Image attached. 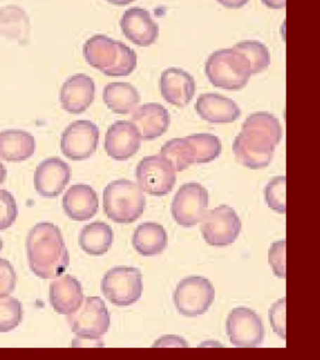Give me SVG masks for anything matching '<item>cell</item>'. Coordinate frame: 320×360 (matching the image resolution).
<instances>
[{
    "mask_svg": "<svg viewBox=\"0 0 320 360\" xmlns=\"http://www.w3.org/2000/svg\"><path fill=\"white\" fill-rule=\"evenodd\" d=\"M279 120L269 112H255L243 123L233 143V153L241 165L258 170L269 165L275 148L282 139Z\"/></svg>",
    "mask_w": 320,
    "mask_h": 360,
    "instance_id": "6da1fadb",
    "label": "cell"
},
{
    "mask_svg": "<svg viewBox=\"0 0 320 360\" xmlns=\"http://www.w3.org/2000/svg\"><path fill=\"white\" fill-rule=\"evenodd\" d=\"M27 252L30 269L44 280L63 275L69 266L68 250L60 228L54 224L41 222L30 231Z\"/></svg>",
    "mask_w": 320,
    "mask_h": 360,
    "instance_id": "7a4b0ae2",
    "label": "cell"
},
{
    "mask_svg": "<svg viewBox=\"0 0 320 360\" xmlns=\"http://www.w3.org/2000/svg\"><path fill=\"white\" fill-rule=\"evenodd\" d=\"M83 53L91 67L113 77L130 75L137 66V56L132 48L105 35L89 39Z\"/></svg>",
    "mask_w": 320,
    "mask_h": 360,
    "instance_id": "3957f363",
    "label": "cell"
},
{
    "mask_svg": "<svg viewBox=\"0 0 320 360\" xmlns=\"http://www.w3.org/2000/svg\"><path fill=\"white\" fill-rule=\"evenodd\" d=\"M145 207L143 191L130 180H115L103 191V210L116 224H133L144 213Z\"/></svg>",
    "mask_w": 320,
    "mask_h": 360,
    "instance_id": "277c9868",
    "label": "cell"
},
{
    "mask_svg": "<svg viewBox=\"0 0 320 360\" xmlns=\"http://www.w3.org/2000/svg\"><path fill=\"white\" fill-rule=\"evenodd\" d=\"M206 75L212 86L226 90H241L252 76L246 58L231 49L212 53L206 62Z\"/></svg>",
    "mask_w": 320,
    "mask_h": 360,
    "instance_id": "5b68a950",
    "label": "cell"
},
{
    "mask_svg": "<svg viewBox=\"0 0 320 360\" xmlns=\"http://www.w3.org/2000/svg\"><path fill=\"white\" fill-rule=\"evenodd\" d=\"M68 323L81 340L97 342L108 331L110 314L102 298L88 297L77 311L68 315Z\"/></svg>",
    "mask_w": 320,
    "mask_h": 360,
    "instance_id": "8992f818",
    "label": "cell"
},
{
    "mask_svg": "<svg viewBox=\"0 0 320 360\" xmlns=\"http://www.w3.org/2000/svg\"><path fill=\"white\" fill-rule=\"evenodd\" d=\"M102 292L114 305H133L142 295V273L136 267H114L103 276Z\"/></svg>",
    "mask_w": 320,
    "mask_h": 360,
    "instance_id": "52a82bcc",
    "label": "cell"
},
{
    "mask_svg": "<svg viewBox=\"0 0 320 360\" xmlns=\"http://www.w3.org/2000/svg\"><path fill=\"white\" fill-rule=\"evenodd\" d=\"M215 298L212 283L206 278L188 277L179 281L174 292V303L178 311L187 317L206 314Z\"/></svg>",
    "mask_w": 320,
    "mask_h": 360,
    "instance_id": "ba28073f",
    "label": "cell"
},
{
    "mask_svg": "<svg viewBox=\"0 0 320 360\" xmlns=\"http://www.w3.org/2000/svg\"><path fill=\"white\" fill-rule=\"evenodd\" d=\"M241 231V219L229 205L210 210L201 219L202 236L210 246H229L237 240Z\"/></svg>",
    "mask_w": 320,
    "mask_h": 360,
    "instance_id": "9c48e42d",
    "label": "cell"
},
{
    "mask_svg": "<svg viewBox=\"0 0 320 360\" xmlns=\"http://www.w3.org/2000/svg\"><path fill=\"white\" fill-rule=\"evenodd\" d=\"M209 200L207 188L199 183L181 186L171 205L173 219L182 227L195 226L207 212Z\"/></svg>",
    "mask_w": 320,
    "mask_h": 360,
    "instance_id": "30bf717a",
    "label": "cell"
},
{
    "mask_svg": "<svg viewBox=\"0 0 320 360\" xmlns=\"http://www.w3.org/2000/svg\"><path fill=\"white\" fill-rule=\"evenodd\" d=\"M226 333L235 347L255 348L262 345L265 329L257 312L246 307L232 309L226 320Z\"/></svg>",
    "mask_w": 320,
    "mask_h": 360,
    "instance_id": "8fae6325",
    "label": "cell"
},
{
    "mask_svg": "<svg viewBox=\"0 0 320 360\" xmlns=\"http://www.w3.org/2000/svg\"><path fill=\"white\" fill-rule=\"evenodd\" d=\"M136 176L139 188L153 196L167 195L177 181L172 165L160 155L145 157L137 165Z\"/></svg>",
    "mask_w": 320,
    "mask_h": 360,
    "instance_id": "7c38bea8",
    "label": "cell"
},
{
    "mask_svg": "<svg viewBox=\"0 0 320 360\" xmlns=\"http://www.w3.org/2000/svg\"><path fill=\"white\" fill-rule=\"evenodd\" d=\"M99 128L89 120H77L63 131L60 148L64 156L72 160L89 159L99 143Z\"/></svg>",
    "mask_w": 320,
    "mask_h": 360,
    "instance_id": "4fadbf2b",
    "label": "cell"
},
{
    "mask_svg": "<svg viewBox=\"0 0 320 360\" xmlns=\"http://www.w3.org/2000/svg\"><path fill=\"white\" fill-rule=\"evenodd\" d=\"M72 169L60 158H49L43 160L36 168L34 187L41 196L54 198L60 195L69 184Z\"/></svg>",
    "mask_w": 320,
    "mask_h": 360,
    "instance_id": "5bb4252c",
    "label": "cell"
},
{
    "mask_svg": "<svg viewBox=\"0 0 320 360\" xmlns=\"http://www.w3.org/2000/svg\"><path fill=\"white\" fill-rule=\"evenodd\" d=\"M141 140L136 127L131 121H117L109 127L106 132V153L112 159L127 160L139 152Z\"/></svg>",
    "mask_w": 320,
    "mask_h": 360,
    "instance_id": "9a60e30c",
    "label": "cell"
},
{
    "mask_svg": "<svg viewBox=\"0 0 320 360\" xmlns=\"http://www.w3.org/2000/svg\"><path fill=\"white\" fill-rule=\"evenodd\" d=\"M95 92L96 86L94 79L84 73L72 75L61 86V107L70 114H81L87 111L94 103Z\"/></svg>",
    "mask_w": 320,
    "mask_h": 360,
    "instance_id": "2e32d148",
    "label": "cell"
},
{
    "mask_svg": "<svg viewBox=\"0 0 320 360\" xmlns=\"http://www.w3.org/2000/svg\"><path fill=\"white\" fill-rule=\"evenodd\" d=\"M120 25L125 38L137 46H151L158 39V25L145 8H129L123 13Z\"/></svg>",
    "mask_w": 320,
    "mask_h": 360,
    "instance_id": "e0dca14e",
    "label": "cell"
},
{
    "mask_svg": "<svg viewBox=\"0 0 320 360\" xmlns=\"http://www.w3.org/2000/svg\"><path fill=\"white\" fill-rule=\"evenodd\" d=\"M160 89L162 98L176 107L188 105L196 93V81L189 72L179 68H169L162 73Z\"/></svg>",
    "mask_w": 320,
    "mask_h": 360,
    "instance_id": "ac0fdd59",
    "label": "cell"
},
{
    "mask_svg": "<svg viewBox=\"0 0 320 360\" xmlns=\"http://www.w3.org/2000/svg\"><path fill=\"white\" fill-rule=\"evenodd\" d=\"M142 140L151 141L162 136L170 124V115L162 104L148 103L137 108L132 115Z\"/></svg>",
    "mask_w": 320,
    "mask_h": 360,
    "instance_id": "d6986e66",
    "label": "cell"
},
{
    "mask_svg": "<svg viewBox=\"0 0 320 360\" xmlns=\"http://www.w3.org/2000/svg\"><path fill=\"white\" fill-rule=\"evenodd\" d=\"M49 300L53 309L58 314H71L83 302L82 285L72 276H58L50 283Z\"/></svg>",
    "mask_w": 320,
    "mask_h": 360,
    "instance_id": "ffe728a7",
    "label": "cell"
},
{
    "mask_svg": "<svg viewBox=\"0 0 320 360\" xmlns=\"http://www.w3.org/2000/svg\"><path fill=\"white\" fill-rule=\"evenodd\" d=\"M63 210L72 221H89L99 210V198L91 186L72 185L63 196Z\"/></svg>",
    "mask_w": 320,
    "mask_h": 360,
    "instance_id": "44dd1931",
    "label": "cell"
},
{
    "mask_svg": "<svg viewBox=\"0 0 320 360\" xmlns=\"http://www.w3.org/2000/svg\"><path fill=\"white\" fill-rule=\"evenodd\" d=\"M196 110L204 120L215 124L235 122L241 115L240 107L234 101L215 93L199 96Z\"/></svg>",
    "mask_w": 320,
    "mask_h": 360,
    "instance_id": "7402d4cb",
    "label": "cell"
},
{
    "mask_svg": "<svg viewBox=\"0 0 320 360\" xmlns=\"http://www.w3.org/2000/svg\"><path fill=\"white\" fill-rule=\"evenodd\" d=\"M36 149L34 136L22 129L0 132V160L20 162L33 156Z\"/></svg>",
    "mask_w": 320,
    "mask_h": 360,
    "instance_id": "603a6c76",
    "label": "cell"
},
{
    "mask_svg": "<svg viewBox=\"0 0 320 360\" xmlns=\"http://www.w3.org/2000/svg\"><path fill=\"white\" fill-rule=\"evenodd\" d=\"M0 35L21 45L29 44L30 20L23 8L16 5L0 8Z\"/></svg>",
    "mask_w": 320,
    "mask_h": 360,
    "instance_id": "cb8c5ba5",
    "label": "cell"
},
{
    "mask_svg": "<svg viewBox=\"0 0 320 360\" xmlns=\"http://www.w3.org/2000/svg\"><path fill=\"white\" fill-rule=\"evenodd\" d=\"M132 243L140 255H159L167 247V233L161 224L144 222L134 231Z\"/></svg>",
    "mask_w": 320,
    "mask_h": 360,
    "instance_id": "d4e9b609",
    "label": "cell"
},
{
    "mask_svg": "<svg viewBox=\"0 0 320 360\" xmlns=\"http://www.w3.org/2000/svg\"><path fill=\"white\" fill-rule=\"evenodd\" d=\"M103 101L115 114L127 115L134 111L140 103L139 90L130 83L113 82L103 89Z\"/></svg>",
    "mask_w": 320,
    "mask_h": 360,
    "instance_id": "484cf974",
    "label": "cell"
},
{
    "mask_svg": "<svg viewBox=\"0 0 320 360\" xmlns=\"http://www.w3.org/2000/svg\"><path fill=\"white\" fill-rule=\"evenodd\" d=\"M113 241V230L110 225L103 221L87 224L79 235L81 249L92 256L105 255L110 250Z\"/></svg>",
    "mask_w": 320,
    "mask_h": 360,
    "instance_id": "4316f807",
    "label": "cell"
},
{
    "mask_svg": "<svg viewBox=\"0 0 320 360\" xmlns=\"http://www.w3.org/2000/svg\"><path fill=\"white\" fill-rule=\"evenodd\" d=\"M160 156L167 160L176 172H182L195 163L192 146L187 138H174L162 146Z\"/></svg>",
    "mask_w": 320,
    "mask_h": 360,
    "instance_id": "83f0119b",
    "label": "cell"
},
{
    "mask_svg": "<svg viewBox=\"0 0 320 360\" xmlns=\"http://www.w3.org/2000/svg\"><path fill=\"white\" fill-rule=\"evenodd\" d=\"M246 58L251 69L252 75L262 72L268 69L271 64V55L269 49L262 42L257 41H244L238 42L232 47Z\"/></svg>",
    "mask_w": 320,
    "mask_h": 360,
    "instance_id": "f1b7e54d",
    "label": "cell"
},
{
    "mask_svg": "<svg viewBox=\"0 0 320 360\" xmlns=\"http://www.w3.org/2000/svg\"><path fill=\"white\" fill-rule=\"evenodd\" d=\"M192 146L195 163H207L217 159L223 150L221 140L209 134H193L187 136Z\"/></svg>",
    "mask_w": 320,
    "mask_h": 360,
    "instance_id": "f546056e",
    "label": "cell"
},
{
    "mask_svg": "<svg viewBox=\"0 0 320 360\" xmlns=\"http://www.w3.org/2000/svg\"><path fill=\"white\" fill-rule=\"evenodd\" d=\"M23 306L15 297H0V332L6 333L18 328L23 320Z\"/></svg>",
    "mask_w": 320,
    "mask_h": 360,
    "instance_id": "4dcf8cb0",
    "label": "cell"
},
{
    "mask_svg": "<svg viewBox=\"0 0 320 360\" xmlns=\"http://www.w3.org/2000/svg\"><path fill=\"white\" fill-rule=\"evenodd\" d=\"M286 184L285 176L274 177L266 186L265 199L269 207L280 214L286 213Z\"/></svg>",
    "mask_w": 320,
    "mask_h": 360,
    "instance_id": "1f68e13d",
    "label": "cell"
},
{
    "mask_svg": "<svg viewBox=\"0 0 320 360\" xmlns=\"http://www.w3.org/2000/svg\"><path fill=\"white\" fill-rule=\"evenodd\" d=\"M18 217L15 197L6 190H0V231L12 226Z\"/></svg>",
    "mask_w": 320,
    "mask_h": 360,
    "instance_id": "d6a6232c",
    "label": "cell"
},
{
    "mask_svg": "<svg viewBox=\"0 0 320 360\" xmlns=\"http://www.w3.org/2000/svg\"><path fill=\"white\" fill-rule=\"evenodd\" d=\"M286 240L271 244L269 250V263L272 271L278 278H286Z\"/></svg>",
    "mask_w": 320,
    "mask_h": 360,
    "instance_id": "836d02e7",
    "label": "cell"
},
{
    "mask_svg": "<svg viewBox=\"0 0 320 360\" xmlns=\"http://www.w3.org/2000/svg\"><path fill=\"white\" fill-rule=\"evenodd\" d=\"M18 276L12 264L0 258V297H8L15 291Z\"/></svg>",
    "mask_w": 320,
    "mask_h": 360,
    "instance_id": "e575fe53",
    "label": "cell"
},
{
    "mask_svg": "<svg viewBox=\"0 0 320 360\" xmlns=\"http://www.w3.org/2000/svg\"><path fill=\"white\" fill-rule=\"evenodd\" d=\"M269 322L275 333L286 340V297L272 304L269 311Z\"/></svg>",
    "mask_w": 320,
    "mask_h": 360,
    "instance_id": "d590c367",
    "label": "cell"
},
{
    "mask_svg": "<svg viewBox=\"0 0 320 360\" xmlns=\"http://www.w3.org/2000/svg\"><path fill=\"white\" fill-rule=\"evenodd\" d=\"M153 347H189V345L181 337L165 336L157 340Z\"/></svg>",
    "mask_w": 320,
    "mask_h": 360,
    "instance_id": "8d00e7d4",
    "label": "cell"
},
{
    "mask_svg": "<svg viewBox=\"0 0 320 360\" xmlns=\"http://www.w3.org/2000/svg\"><path fill=\"white\" fill-rule=\"evenodd\" d=\"M222 6L227 8H241L244 7L250 0H217Z\"/></svg>",
    "mask_w": 320,
    "mask_h": 360,
    "instance_id": "74e56055",
    "label": "cell"
},
{
    "mask_svg": "<svg viewBox=\"0 0 320 360\" xmlns=\"http://www.w3.org/2000/svg\"><path fill=\"white\" fill-rule=\"evenodd\" d=\"M263 4L269 8H286V0H261Z\"/></svg>",
    "mask_w": 320,
    "mask_h": 360,
    "instance_id": "f35d334b",
    "label": "cell"
},
{
    "mask_svg": "<svg viewBox=\"0 0 320 360\" xmlns=\"http://www.w3.org/2000/svg\"><path fill=\"white\" fill-rule=\"evenodd\" d=\"M7 179V169L4 163L0 162V185L4 184Z\"/></svg>",
    "mask_w": 320,
    "mask_h": 360,
    "instance_id": "ab89813d",
    "label": "cell"
},
{
    "mask_svg": "<svg viewBox=\"0 0 320 360\" xmlns=\"http://www.w3.org/2000/svg\"><path fill=\"white\" fill-rule=\"evenodd\" d=\"M106 1L116 6H127L134 2V0H106Z\"/></svg>",
    "mask_w": 320,
    "mask_h": 360,
    "instance_id": "60d3db41",
    "label": "cell"
},
{
    "mask_svg": "<svg viewBox=\"0 0 320 360\" xmlns=\"http://www.w3.org/2000/svg\"><path fill=\"white\" fill-rule=\"evenodd\" d=\"M2 249H4V241H2V239L0 238V252H1Z\"/></svg>",
    "mask_w": 320,
    "mask_h": 360,
    "instance_id": "b9f144b4",
    "label": "cell"
}]
</instances>
